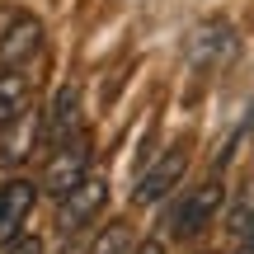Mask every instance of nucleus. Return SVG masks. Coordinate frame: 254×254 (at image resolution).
I'll return each instance as SVG.
<instances>
[{
	"label": "nucleus",
	"mask_w": 254,
	"mask_h": 254,
	"mask_svg": "<svg viewBox=\"0 0 254 254\" xmlns=\"http://www.w3.org/2000/svg\"><path fill=\"white\" fill-rule=\"evenodd\" d=\"M221 202H226V184H221V179H207V184H198V189H189V193L179 198V207L170 212V231H174L179 240L202 236L207 226H217Z\"/></svg>",
	"instance_id": "1"
},
{
	"label": "nucleus",
	"mask_w": 254,
	"mask_h": 254,
	"mask_svg": "<svg viewBox=\"0 0 254 254\" xmlns=\"http://www.w3.org/2000/svg\"><path fill=\"white\" fill-rule=\"evenodd\" d=\"M85 174H90V136L80 132V136H71L66 146H57V151H52V160H47V170H43V193L66 198Z\"/></svg>",
	"instance_id": "2"
},
{
	"label": "nucleus",
	"mask_w": 254,
	"mask_h": 254,
	"mask_svg": "<svg viewBox=\"0 0 254 254\" xmlns=\"http://www.w3.org/2000/svg\"><path fill=\"white\" fill-rule=\"evenodd\" d=\"M104 202H109V179H104V174H85V179H80V184H75V189L62 198L57 226H62L66 236H75L80 226H90V221L104 212Z\"/></svg>",
	"instance_id": "3"
},
{
	"label": "nucleus",
	"mask_w": 254,
	"mask_h": 254,
	"mask_svg": "<svg viewBox=\"0 0 254 254\" xmlns=\"http://www.w3.org/2000/svg\"><path fill=\"white\" fill-rule=\"evenodd\" d=\"M38 47H43V24L33 14H14L5 24V33H0V75L24 71L38 57Z\"/></svg>",
	"instance_id": "4"
},
{
	"label": "nucleus",
	"mask_w": 254,
	"mask_h": 254,
	"mask_svg": "<svg viewBox=\"0 0 254 254\" xmlns=\"http://www.w3.org/2000/svg\"><path fill=\"white\" fill-rule=\"evenodd\" d=\"M38 193H43V184H33V179H5L0 184V250H9L19 240Z\"/></svg>",
	"instance_id": "5"
},
{
	"label": "nucleus",
	"mask_w": 254,
	"mask_h": 254,
	"mask_svg": "<svg viewBox=\"0 0 254 254\" xmlns=\"http://www.w3.org/2000/svg\"><path fill=\"white\" fill-rule=\"evenodd\" d=\"M184 170H189V155H184V146H174V151H165L160 160H155L151 170H146L141 179H136V193H132V202H136V207H151V202L170 198V193L179 189Z\"/></svg>",
	"instance_id": "6"
},
{
	"label": "nucleus",
	"mask_w": 254,
	"mask_h": 254,
	"mask_svg": "<svg viewBox=\"0 0 254 254\" xmlns=\"http://www.w3.org/2000/svg\"><path fill=\"white\" fill-rule=\"evenodd\" d=\"M38 141H43V113L28 104V109L19 113L14 123H5V132H0V165H5V170L24 165Z\"/></svg>",
	"instance_id": "7"
},
{
	"label": "nucleus",
	"mask_w": 254,
	"mask_h": 254,
	"mask_svg": "<svg viewBox=\"0 0 254 254\" xmlns=\"http://www.w3.org/2000/svg\"><path fill=\"white\" fill-rule=\"evenodd\" d=\"M189 57H193V66H217V62H226V57H236V33H231L226 24H202L198 33L189 38Z\"/></svg>",
	"instance_id": "8"
},
{
	"label": "nucleus",
	"mask_w": 254,
	"mask_h": 254,
	"mask_svg": "<svg viewBox=\"0 0 254 254\" xmlns=\"http://www.w3.org/2000/svg\"><path fill=\"white\" fill-rule=\"evenodd\" d=\"M75 113H80V85H62L57 99H52V118H47V141H52V151L66 146L71 136H80Z\"/></svg>",
	"instance_id": "9"
},
{
	"label": "nucleus",
	"mask_w": 254,
	"mask_h": 254,
	"mask_svg": "<svg viewBox=\"0 0 254 254\" xmlns=\"http://www.w3.org/2000/svg\"><path fill=\"white\" fill-rule=\"evenodd\" d=\"M24 109H28V75H19V71L0 75V127L14 123Z\"/></svg>",
	"instance_id": "10"
},
{
	"label": "nucleus",
	"mask_w": 254,
	"mask_h": 254,
	"mask_svg": "<svg viewBox=\"0 0 254 254\" xmlns=\"http://www.w3.org/2000/svg\"><path fill=\"white\" fill-rule=\"evenodd\" d=\"M250 226H254V179H245L236 189V202H231V212H226V231L231 236H245Z\"/></svg>",
	"instance_id": "11"
},
{
	"label": "nucleus",
	"mask_w": 254,
	"mask_h": 254,
	"mask_svg": "<svg viewBox=\"0 0 254 254\" xmlns=\"http://www.w3.org/2000/svg\"><path fill=\"white\" fill-rule=\"evenodd\" d=\"M127 250H132V231H127L123 221H113V226L104 231L99 240H94V250H90V254H127Z\"/></svg>",
	"instance_id": "12"
},
{
	"label": "nucleus",
	"mask_w": 254,
	"mask_h": 254,
	"mask_svg": "<svg viewBox=\"0 0 254 254\" xmlns=\"http://www.w3.org/2000/svg\"><path fill=\"white\" fill-rule=\"evenodd\" d=\"M5 254H43V240H38V236H19Z\"/></svg>",
	"instance_id": "13"
},
{
	"label": "nucleus",
	"mask_w": 254,
	"mask_h": 254,
	"mask_svg": "<svg viewBox=\"0 0 254 254\" xmlns=\"http://www.w3.org/2000/svg\"><path fill=\"white\" fill-rule=\"evenodd\" d=\"M132 254H165V245H160V240H141Z\"/></svg>",
	"instance_id": "14"
},
{
	"label": "nucleus",
	"mask_w": 254,
	"mask_h": 254,
	"mask_svg": "<svg viewBox=\"0 0 254 254\" xmlns=\"http://www.w3.org/2000/svg\"><path fill=\"white\" fill-rule=\"evenodd\" d=\"M236 254H254V226L245 231V236H240V245H236Z\"/></svg>",
	"instance_id": "15"
},
{
	"label": "nucleus",
	"mask_w": 254,
	"mask_h": 254,
	"mask_svg": "<svg viewBox=\"0 0 254 254\" xmlns=\"http://www.w3.org/2000/svg\"><path fill=\"white\" fill-rule=\"evenodd\" d=\"M62 254H80V250H62Z\"/></svg>",
	"instance_id": "16"
}]
</instances>
